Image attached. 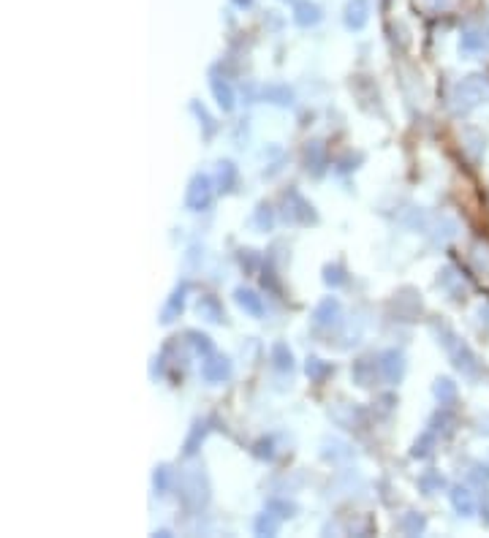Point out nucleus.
<instances>
[{
	"label": "nucleus",
	"mask_w": 489,
	"mask_h": 538,
	"mask_svg": "<svg viewBox=\"0 0 489 538\" xmlns=\"http://www.w3.org/2000/svg\"><path fill=\"white\" fill-rule=\"evenodd\" d=\"M435 334H438V343L443 346V351L448 353L451 365H454L462 375L476 378V375H478V359H476V353L470 351L468 343L459 340L448 327H435Z\"/></svg>",
	"instance_id": "nucleus-1"
},
{
	"label": "nucleus",
	"mask_w": 489,
	"mask_h": 538,
	"mask_svg": "<svg viewBox=\"0 0 489 538\" xmlns=\"http://www.w3.org/2000/svg\"><path fill=\"white\" fill-rule=\"evenodd\" d=\"M489 101V77H468L454 84L451 90V109L457 114H468L476 106Z\"/></svg>",
	"instance_id": "nucleus-2"
},
{
	"label": "nucleus",
	"mask_w": 489,
	"mask_h": 538,
	"mask_svg": "<svg viewBox=\"0 0 489 538\" xmlns=\"http://www.w3.org/2000/svg\"><path fill=\"white\" fill-rule=\"evenodd\" d=\"M185 204L193 209V212H202L212 204V180L207 174H196L188 185V193H185Z\"/></svg>",
	"instance_id": "nucleus-3"
},
{
	"label": "nucleus",
	"mask_w": 489,
	"mask_h": 538,
	"mask_svg": "<svg viewBox=\"0 0 489 538\" xmlns=\"http://www.w3.org/2000/svg\"><path fill=\"white\" fill-rule=\"evenodd\" d=\"M231 375V362L221 353H207L202 365V378L207 383H223Z\"/></svg>",
	"instance_id": "nucleus-4"
},
{
	"label": "nucleus",
	"mask_w": 489,
	"mask_h": 538,
	"mask_svg": "<svg viewBox=\"0 0 489 538\" xmlns=\"http://www.w3.org/2000/svg\"><path fill=\"white\" fill-rule=\"evenodd\" d=\"M340 315H343L340 302L329 296V299H324V302L315 308V313H313V327H315V329H334V327H340Z\"/></svg>",
	"instance_id": "nucleus-5"
},
{
	"label": "nucleus",
	"mask_w": 489,
	"mask_h": 538,
	"mask_svg": "<svg viewBox=\"0 0 489 538\" xmlns=\"http://www.w3.org/2000/svg\"><path fill=\"white\" fill-rule=\"evenodd\" d=\"M207 481H204L199 473H190V476L183 481V500L185 506H190V509H202L204 503H207Z\"/></svg>",
	"instance_id": "nucleus-6"
},
{
	"label": "nucleus",
	"mask_w": 489,
	"mask_h": 538,
	"mask_svg": "<svg viewBox=\"0 0 489 538\" xmlns=\"http://www.w3.org/2000/svg\"><path fill=\"white\" fill-rule=\"evenodd\" d=\"M285 218L294 221V223H315V212L299 193L285 196Z\"/></svg>",
	"instance_id": "nucleus-7"
},
{
	"label": "nucleus",
	"mask_w": 489,
	"mask_h": 538,
	"mask_svg": "<svg viewBox=\"0 0 489 538\" xmlns=\"http://www.w3.org/2000/svg\"><path fill=\"white\" fill-rule=\"evenodd\" d=\"M378 370L386 378L389 383H400V378L405 373V362H403V353L400 351H386L378 362Z\"/></svg>",
	"instance_id": "nucleus-8"
},
{
	"label": "nucleus",
	"mask_w": 489,
	"mask_h": 538,
	"mask_svg": "<svg viewBox=\"0 0 489 538\" xmlns=\"http://www.w3.org/2000/svg\"><path fill=\"white\" fill-rule=\"evenodd\" d=\"M438 283H441V289L446 291L451 299H462V296L468 294V286H465L462 275H457V269L454 267L443 269V272H441V277H438Z\"/></svg>",
	"instance_id": "nucleus-9"
},
{
	"label": "nucleus",
	"mask_w": 489,
	"mask_h": 538,
	"mask_svg": "<svg viewBox=\"0 0 489 538\" xmlns=\"http://www.w3.org/2000/svg\"><path fill=\"white\" fill-rule=\"evenodd\" d=\"M234 299H237V305H240L244 313H250L253 318H261V315H264V299H261L256 291L237 289L234 291Z\"/></svg>",
	"instance_id": "nucleus-10"
},
{
	"label": "nucleus",
	"mask_w": 489,
	"mask_h": 538,
	"mask_svg": "<svg viewBox=\"0 0 489 538\" xmlns=\"http://www.w3.org/2000/svg\"><path fill=\"white\" fill-rule=\"evenodd\" d=\"M451 506L459 517H473L476 514V497L468 487H454L451 490Z\"/></svg>",
	"instance_id": "nucleus-11"
},
{
	"label": "nucleus",
	"mask_w": 489,
	"mask_h": 538,
	"mask_svg": "<svg viewBox=\"0 0 489 538\" xmlns=\"http://www.w3.org/2000/svg\"><path fill=\"white\" fill-rule=\"evenodd\" d=\"M185 291H188V286H180V289H174V294L166 299V305H163V310H161L163 324H171L174 318H180V313L185 310Z\"/></svg>",
	"instance_id": "nucleus-12"
},
{
	"label": "nucleus",
	"mask_w": 489,
	"mask_h": 538,
	"mask_svg": "<svg viewBox=\"0 0 489 538\" xmlns=\"http://www.w3.org/2000/svg\"><path fill=\"white\" fill-rule=\"evenodd\" d=\"M209 87H212V96H215V101L221 104V109L231 112V109H234V90H231V84L226 82L223 77L212 74V79H209Z\"/></svg>",
	"instance_id": "nucleus-13"
},
{
	"label": "nucleus",
	"mask_w": 489,
	"mask_h": 538,
	"mask_svg": "<svg viewBox=\"0 0 489 538\" xmlns=\"http://www.w3.org/2000/svg\"><path fill=\"white\" fill-rule=\"evenodd\" d=\"M487 46H489V39L484 30H465L462 39H459V49H462L465 55H478V52H484Z\"/></svg>",
	"instance_id": "nucleus-14"
},
{
	"label": "nucleus",
	"mask_w": 489,
	"mask_h": 538,
	"mask_svg": "<svg viewBox=\"0 0 489 538\" xmlns=\"http://www.w3.org/2000/svg\"><path fill=\"white\" fill-rule=\"evenodd\" d=\"M367 14H370L367 0H351L346 8V25L351 27V30H359V27H365Z\"/></svg>",
	"instance_id": "nucleus-15"
},
{
	"label": "nucleus",
	"mask_w": 489,
	"mask_h": 538,
	"mask_svg": "<svg viewBox=\"0 0 489 538\" xmlns=\"http://www.w3.org/2000/svg\"><path fill=\"white\" fill-rule=\"evenodd\" d=\"M199 315H202L204 321H209V324H221L226 318L223 305L215 296H209V294H204L202 299H199Z\"/></svg>",
	"instance_id": "nucleus-16"
},
{
	"label": "nucleus",
	"mask_w": 489,
	"mask_h": 538,
	"mask_svg": "<svg viewBox=\"0 0 489 538\" xmlns=\"http://www.w3.org/2000/svg\"><path fill=\"white\" fill-rule=\"evenodd\" d=\"M294 20H296V25H302V27H307V25H315V22L321 20V8L315 6V3H296V8H294Z\"/></svg>",
	"instance_id": "nucleus-17"
},
{
	"label": "nucleus",
	"mask_w": 489,
	"mask_h": 538,
	"mask_svg": "<svg viewBox=\"0 0 489 538\" xmlns=\"http://www.w3.org/2000/svg\"><path fill=\"white\" fill-rule=\"evenodd\" d=\"M457 231H459L457 221H451V218H441V221H438V226H435V237H432V242H435V245H446V242H451V240L457 237Z\"/></svg>",
	"instance_id": "nucleus-18"
},
{
	"label": "nucleus",
	"mask_w": 489,
	"mask_h": 538,
	"mask_svg": "<svg viewBox=\"0 0 489 538\" xmlns=\"http://www.w3.org/2000/svg\"><path fill=\"white\" fill-rule=\"evenodd\" d=\"M272 362H275V367L283 370V373H291V370H294V356H291V351H288L285 343L272 346Z\"/></svg>",
	"instance_id": "nucleus-19"
},
{
	"label": "nucleus",
	"mask_w": 489,
	"mask_h": 538,
	"mask_svg": "<svg viewBox=\"0 0 489 538\" xmlns=\"http://www.w3.org/2000/svg\"><path fill=\"white\" fill-rule=\"evenodd\" d=\"M424 527H427V519L422 517V514H416V511L405 514L403 522H400V530L405 536H419V533H424Z\"/></svg>",
	"instance_id": "nucleus-20"
},
{
	"label": "nucleus",
	"mask_w": 489,
	"mask_h": 538,
	"mask_svg": "<svg viewBox=\"0 0 489 538\" xmlns=\"http://www.w3.org/2000/svg\"><path fill=\"white\" fill-rule=\"evenodd\" d=\"M218 185H221V190H231V188L237 185V166L231 164V161H221L218 164Z\"/></svg>",
	"instance_id": "nucleus-21"
},
{
	"label": "nucleus",
	"mask_w": 489,
	"mask_h": 538,
	"mask_svg": "<svg viewBox=\"0 0 489 538\" xmlns=\"http://www.w3.org/2000/svg\"><path fill=\"white\" fill-rule=\"evenodd\" d=\"M264 96L272 101V104H278V106H291L294 104V93L288 90V87H283V84H269L264 90Z\"/></svg>",
	"instance_id": "nucleus-22"
},
{
	"label": "nucleus",
	"mask_w": 489,
	"mask_h": 538,
	"mask_svg": "<svg viewBox=\"0 0 489 538\" xmlns=\"http://www.w3.org/2000/svg\"><path fill=\"white\" fill-rule=\"evenodd\" d=\"M372 375H375V365H372L370 359H359V362L353 365V378H356L359 386H370V383H372Z\"/></svg>",
	"instance_id": "nucleus-23"
},
{
	"label": "nucleus",
	"mask_w": 489,
	"mask_h": 538,
	"mask_svg": "<svg viewBox=\"0 0 489 538\" xmlns=\"http://www.w3.org/2000/svg\"><path fill=\"white\" fill-rule=\"evenodd\" d=\"M280 530V519L275 517L272 511H266V514H261V517L256 519V533L259 536H275Z\"/></svg>",
	"instance_id": "nucleus-24"
},
{
	"label": "nucleus",
	"mask_w": 489,
	"mask_h": 538,
	"mask_svg": "<svg viewBox=\"0 0 489 538\" xmlns=\"http://www.w3.org/2000/svg\"><path fill=\"white\" fill-rule=\"evenodd\" d=\"M435 397L441 400V405L454 402V397H457V383H454V381H448V378L435 381Z\"/></svg>",
	"instance_id": "nucleus-25"
},
{
	"label": "nucleus",
	"mask_w": 489,
	"mask_h": 538,
	"mask_svg": "<svg viewBox=\"0 0 489 538\" xmlns=\"http://www.w3.org/2000/svg\"><path fill=\"white\" fill-rule=\"evenodd\" d=\"M204 433H207V427H204L202 421L199 424H193V430H190V435H188V440H185V454L190 457V454H196V446L204 440Z\"/></svg>",
	"instance_id": "nucleus-26"
},
{
	"label": "nucleus",
	"mask_w": 489,
	"mask_h": 538,
	"mask_svg": "<svg viewBox=\"0 0 489 538\" xmlns=\"http://www.w3.org/2000/svg\"><path fill=\"white\" fill-rule=\"evenodd\" d=\"M307 375L313 378V381H324L326 375L332 373V367L326 365V362H321V359H307Z\"/></svg>",
	"instance_id": "nucleus-27"
},
{
	"label": "nucleus",
	"mask_w": 489,
	"mask_h": 538,
	"mask_svg": "<svg viewBox=\"0 0 489 538\" xmlns=\"http://www.w3.org/2000/svg\"><path fill=\"white\" fill-rule=\"evenodd\" d=\"M152 484H155V492H169V484H171V468H169V465L155 468Z\"/></svg>",
	"instance_id": "nucleus-28"
},
{
	"label": "nucleus",
	"mask_w": 489,
	"mask_h": 538,
	"mask_svg": "<svg viewBox=\"0 0 489 538\" xmlns=\"http://www.w3.org/2000/svg\"><path fill=\"white\" fill-rule=\"evenodd\" d=\"M310 164H313V171H315V174L324 169V147L318 145V142H313V145L307 147V166Z\"/></svg>",
	"instance_id": "nucleus-29"
},
{
	"label": "nucleus",
	"mask_w": 489,
	"mask_h": 538,
	"mask_svg": "<svg viewBox=\"0 0 489 538\" xmlns=\"http://www.w3.org/2000/svg\"><path fill=\"white\" fill-rule=\"evenodd\" d=\"M419 484H422V490H424L427 495H432V492H435V490H441L446 481H443V476H438V473H424Z\"/></svg>",
	"instance_id": "nucleus-30"
},
{
	"label": "nucleus",
	"mask_w": 489,
	"mask_h": 538,
	"mask_svg": "<svg viewBox=\"0 0 489 538\" xmlns=\"http://www.w3.org/2000/svg\"><path fill=\"white\" fill-rule=\"evenodd\" d=\"M190 337V343H193V348L199 353H212V343H209V337L207 334H199V332H190L188 334Z\"/></svg>",
	"instance_id": "nucleus-31"
},
{
	"label": "nucleus",
	"mask_w": 489,
	"mask_h": 538,
	"mask_svg": "<svg viewBox=\"0 0 489 538\" xmlns=\"http://www.w3.org/2000/svg\"><path fill=\"white\" fill-rule=\"evenodd\" d=\"M256 223H259V228H269L272 226V209L266 207V204H261V207L256 209Z\"/></svg>",
	"instance_id": "nucleus-32"
},
{
	"label": "nucleus",
	"mask_w": 489,
	"mask_h": 538,
	"mask_svg": "<svg viewBox=\"0 0 489 538\" xmlns=\"http://www.w3.org/2000/svg\"><path fill=\"white\" fill-rule=\"evenodd\" d=\"M324 280L329 283V286H340V283H346V277H343V269H340V267H326Z\"/></svg>",
	"instance_id": "nucleus-33"
},
{
	"label": "nucleus",
	"mask_w": 489,
	"mask_h": 538,
	"mask_svg": "<svg viewBox=\"0 0 489 538\" xmlns=\"http://www.w3.org/2000/svg\"><path fill=\"white\" fill-rule=\"evenodd\" d=\"M193 112L199 114V120H204V125H207V136H209V133L215 131V128H212V120H209V114H207V112H204V109H202L199 104H193Z\"/></svg>",
	"instance_id": "nucleus-34"
}]
</instances>
